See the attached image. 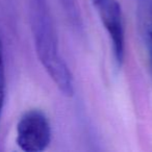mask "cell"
<instances>
[{"instance_id": "cell-1", "label": "cell", "mask_w": 152, "mask_h": 152, "mask_svg": "<svg viewBox=\"0 0 152 152\" xmlns=\"http://www.w3.org/2000/svg\"><path fill=\"white\" fill-rule=\"evenodd\" d=\"M30 17L38 56L65 96L74 94L73 76L58 53L57 43L44 0H30Z\"/></svg>"}, {"instance_id": "cell-2", "label": "cell", "mask_w": 152, "mask_h": 152, "mask_svg": "<svg viewBox=\"0 0 152 152\" xmlns=\"http://www.w3.org/2000/svg\"><path fill=\"white\" fill-rule=\"evenodd\" d=\"M17 145L25 152H41L51 142V127L47 116L40 110L22 115L17 124Z\"/></svg>"}, {"instance_id": "cell-3", "label": "cell", "mask_w": 152, "mask_h": 152, "mask_svg": "<svg viewBox=\"0 0 152 152\" xmlns=\"http://www.w3.org/2000/svg\"><path fill=\"white\" fill-rule=\"evenodd\" d=\"M112 42L116 61L121 66L125 57V31L123 14L118 0H92Z\"/></svg>"}, {"instance_id": "cell-4", "label": "cell", "mask_w": 152, "mask_h": 152, "mask_svg": "<svg viewBox=\"0 0 152 152\" xmlns=\"http://www.w3.org/2000/svg\"><path fill=\"white\" fill-rule=\"evenodd\" d=\"M5 97V72H4V61H3V49L2 43L0 39V117L2 113L3 104Z\"/></svg>"}, {"instance_id": "cell-5", "label": "cell", "mask_w": 152, "mask_h": 152, "mask_svg": "<svg viewBox=\"0 0 152 152\" xmlns=\"http://www.w3.org/2000/svg\"><path fill=\"white\" fill-rule=\"evenodd\" d=\"M145 38L147 43L148 51L152 61V13H150L145 22Z\"/></svg>"}]
</instances>
